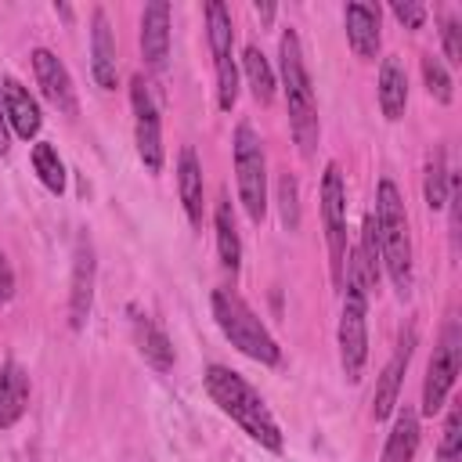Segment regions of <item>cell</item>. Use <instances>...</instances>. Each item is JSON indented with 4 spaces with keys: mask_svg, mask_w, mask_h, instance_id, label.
<instances>
[{
    "mask_svg": "<svg viewBox=\"0 0 462 462\" xmlns=\"http://www.w3.org/2000/svg\"><path fill=\"white\" fill-rule=\"evenodd\" d=\"M372 220H375V238H379V260L386 263L393 289L408 296L411 292V231H408V213H404V202L393 180H379Z\"/></svg>",
    "mask_w": 462,
    "mask_h": 462,
    "instance_id": "cell-2",
    "label": "cell"
},
{
    "mask_svg": "<svg viewBox=\"0 0 462 462\" xmlns=\"http://www.w3.org/2000/svg\"><path fill=\"white\" fill-rule=\"evenodd\" d=\"M177 188H180V202H184L188 220L199 227L202 224V166H199V155L191 148H180V159H177Z\"/></svg>",
    "mask_w": 462,
    "mask_h": 462,
    "instance_id": "cell-20",
    "label": "cell"
},
{
    "mask_svg": "<svg viewBox=\"0 0 462 462\" xmlns=\"http://www.w3.org/2000/svg\"><path fill=\"white\" fill-rule=\"evenodd\" d=\"M235 173H238V199L253 224L267 217V162L260 137L249 123H238L235 130Z\"/></svg>",
    "mask_w": 462,
    "mask_h": 462,
    "instance_id": "cell-6",
    "label": "cell"
},
{
    "mask_svg": "<svg viewBox=\"0 0 462 462\" xmlns=\"http://www.w3.org/2000/svg\"><path fill=\"white\" fill-rule=\"evenodd\" d=\"M343 22H346V40H350L354 54L365 58V61L375 58L379 54V40H383V32H379V7L354 0V4L343 7Z\"/></svg>",
    "mask_w": 462,
    "mask_h": 462,
    "instance_id": "cell-15",
    "label": "cell"
},
{
    "mask_svg": "<svg viewBox=\"0 0 462 462\" xmlns=\"http://www.w3.org/2000/svg\"><path fill=\"white\" fill-rule=\"evenodd\" d=\"M458 22L455 18H448L444 22V29H440V40H444V54H448V61L451 65H462V40H458Z\"/></svg>",
    "mask_w": 462,
    "mask_h": 462,
    "instance_id": "cell-31",
    "label": "cell"
},
{
    "mask_svg": "<svg viewBox=\"0 0 462 462\" xmlns=\"http://www.w3.org/2000/svg\"><path fill=\"white\" fill-rule=\"evenodd\" d=\"M321 220H325L332 282L343 285V271H346V188H343V173L336 162H328L325 177H321Z\"/></svg>",
    "mask_w": 462,
    "mask_h": 462,
    "instance_id": "cell-9",
    "label": "cell"
},
{
    "mask_svg": "<svg viewBox=\"0 0 462 462\" xmlns=\"http://www.w3.org/2000/svg\"><path fill=\"white\" fill-rule=\"evenodd\" d=\"M458 426H462V411L458 408H451L448 411V422H444V440H440V462H458L462 458V448H458V440H462V433H458Z\"/></svg>",
    "mask_w": 462,
    "mask_h": 462,
    "instance_id": "cell-29",
    "label": "cell"
},
{
    "mask_svg": "<svg viewBox=\"0 0 462 462\" xmlns=\"http://www.w3.org/2000/svg\"><path fill=\"white\" fill-rule=\"evenodd\" d=\"M206 29H209V51L217 65V105L224 112L235 108L238 101V69H235V25L231 11L220 0L206 4Z\"/></svg>",
    "mask_w": 462,
    "mask_h": 462,
    "instance_id": "cell-7",
    "label": "cell"
},
{
    "mask_svg": "<svg viewBox=\"0 0 462 462\" xmlns=\"http://www.w3.org/2000/svg\"><path fill=\"white\" fill-rule=\"evenodd\" d=\"M213 224H217V249H220V263L224 271H238L242 263V242H238V227H235V213H231V202L227 195H220L217 202V213H213Z\"/></svg>",
    "mask_w": 462,
    "mask_h": 462,
    "instance_id": "cell-23",
    "label": "cell"
},
{
    "mask_svg": "<svg viewBox=\"0 0 462 462\" xmlns=\"http://www.w3.org/2000/svg\"><path fill=\"white\" fill-rule=\"evenodd\" d=\"M422 191H426V206L430 209H440L448 202V162H444V148H433L430 162H426V180H422Z\"/></svg>",
    "mask_w": 462,
    "mask_h": 462,
    "instance_id": "cell-26",
    "label": "cell"
},
{
    "mask_svg": "<svg viewBox=\"0 0 462 462\" xmlns=\"http://www.w3.org/2000/svg\"><path fill=\"white\" fill-rule=\"evenodd\" d=\"M32 72H36V83H40L43 97H47L58 112H65V116H76V112H79L72 76H69V69L61 65V58H58L54 51L36 47V51H32Z\"/></svg>",
    "mask_w": 462,
    "mask_h": 462,
    "instance_id": "cell-11",
    "label": "cell"
},
{
    "mask_svg": "<svg viewBox=\"0 0 462 462\" xmlns=\"http://www.w3.org/2000/svg\"><path fill=\"white\" fill-rule=\"evenodd\" d=\"M390 11H393V18L404 22L408 29H419L422 18H426V7H422V4H411V0H393Z\"/></svg>",
    "mask_w": 462,
    "mask_h": 462,
    "instance_id": "cell-30",
    "label": "cell"
},
{
    "mask_svg": "<svg viewBox=\"0 0 462 462\" xmlns=\"http://www.w3.org/2000/svg\"><path fill=\"white\" fill-rule=\"evenodd\" d=\"M90 69L101 90L116 87V36L108 25V14L97 7L94 11V29H90Z\"/></svg>",
    "mask_w": 462,
    "mask_h": 462,
    "instance_id": "cell-18",
    "label": "cell"
},
{
    "mask_svg": "<svg viewBox=\"0 0 462 462\" xmlns=\"http://www.w3.org/2000/svg\"><path fill=\"white\" fill-rule=\"evenodd\" d=\"M278 209H282L285 231H296L300 227V184H296L292 173L278 177Z\"/></svg>",
    "mask_w": 462,
    "mask_h": 462,
    "instance_id": "cell-28",
    "label": "cell"
},
{
    "mask_svg": "<svg viewBox=\"0 0 462 462\" xmlns=\"http://www.w3.org/2000/svg\"><path fill=\"white\" fill-rule=\"evenodd\" d=\"M253 11H256L263 22H271V18H274V4H253Z\"/></svg>",
    "mask_w": 462,
    "mask_h": 462,
    "instance_id": "cell-34",
    "label": "cell"
},
{
    "mask_svg": "<svg viewBox=\"0 0 462 462\" xmlns=\"http://www.w3.org/2000/svg\"><path fill=\"white\" fill-rule=\"evenodd\" d=\"M11 148V126H7V112H4V94H0V155Z\"/></svg>",
    "mask_w": 462,
    "mask_h": 462,
    "instance_id": "cell-33",
    "label": "cell"
},
{
    "mask_svg": "<svg viewBox=\"0 0 462 462\" xmlns=\"http://www.w3.org/2000/svg\"><path fill=\"white\" fill-rule=\"evenodd\" d=\"M411 354H415V328H408V332L401 336L393 357L386 361V368H383V375H379V383H375V393H372V415H375V419H386V415L397 408L401 379H404V372H408Z\"/></svg>",
    "mask_w": 462,
    "mask_h": 462,
    "instance_id": "cell-13",
    "label": "cell"
},
{
    "mask_svg": "<svg viewBox=\"0 0 462 462\" xmlns=\"http://www.w3.org/2000/svg\"><path fill=\"white\" fill-rule=\"evenodd\" d=\"M0 94H4V112H7V126L18 137H36L40 134V105L36 97L18 83V79H0Z\"/></svg>",
    "mask_w": 462,
    "mask_h": 462,
    "instance_id": "cell-16",
    "label": "cell"
},
{
    "mask_svg": "<svg viewBox=\"0 0 462 462\" xmlns=\"http://www.w3.org/2000/svg\"><path fill=\"white\" fill-rule=\"evenodd\" d=\"M94 245L87 235L76 238V256H72V289H69V325L83 328L90 318V303H94Z\"/></svg>",
    "mask_w": 462,
    "mask_h": 462,
    "instance_id": "cell-12",
    "label": "cell"
},
{
    "mask_svg": "<svg viewBox=\"0 0 462 462\" xmlns=\"http://www.w3.org/2000/svg\"><path fill=\"white\" fill-rule=\"evenodd\" d=\"M343 314H339V361H343V375L350 383L361 379L365 357H368V285L361 282L357 271H343Z\"/></svg>",
    "mask_w": 462,
    "mask_h": 462,
    "instance_id": "cell-5",
    "label": "cell"
},
{
    "mask_svg": "<svg viewBox=\"0 0 462 462\" xmlns=\"http://www.w3.org/2000/svg\"><path fill=\"white\" fill-rule=\"evenodd\" d=\"M202 379H206V390L220 404L224 415H231L256 444H263L271 451H282V430H278L271 408L263 404V397L238 372H231L227 365H209Z\"/></svg>",
    "mask_w": 462,
    "mask_h": 462,
    "instance_id": "cell-1",
    "label": "cell"
},
{
    "mask_svg": "<svg viewBox=\"0 0 462 462\" xmlns=\"http://www.w3.org/2000/svg\"><path fill=\"white\" fill-rule=\"evenodd\" d=\"M404 105H408V76H404L397 58H383V69H379V108L393 123V119L404 116Z\"/></svg>",
    "mask_w": 462,
    "mask_h": 462,
    "instance_id": "cell-21",
    "label": "cell"
},
{
    "mask_svg": "<svg viewBox=\"0 0 462 462\" xmlns=\"http://www.w3.org/2000/svg\"><path fill=\"white\" fill-rule=\"evenodd\" d=\"M278 58H282V83H285V101H289V126H292V137H296L300 152L310 159L321 130H318L314 87H310V72H307V61H303V47H300L296 29H285L282 32Z\"/></svg>",
    "mask_w": 462,
    "mask_h": 462,
    "instance_id": "cell-3",
    "label": "cell"
},
{
    "mask_svg": "<svg viewBox=\"0 0 462 462\" xmlns=\"http://www.w3.org/2000/svg\"><path fill=\"white\" fill-rule=\"evenodd\" d=\"M141 51H144V65L152 72L166 69V58H170V4L166 0L144 4V14H141Z\"/></svg>",
    "mask_w": 462,
    "mask_h": 462,
    "instance_id": "cell-14",
    "label": "cell"
},
{
    "mask_svg": "<svg viewBox=\"0 0 462 462\" xmlns=\"http://www.w3.org/2000/svg\"><path fill=\"white\" fill-rule=\"evenodd\" d=\"M29 408V375L18 361H4L0 368V430H11Z\"/></svg>",
    "mask_w": 462,
    "mask_h": 462,
    "instance_id": "cell-19",
    "label": "cell"
},
{
    "mask_svg": "<svg viewBox=\"0 0 462 462\" xmlns=\"http://www.w3.org/2000/svg\"><path fill=\"white\" fill-rule=\"evenodd\" d=\"M54 11H58L61 18H72V7H65V4H54Z\"/></svg>",
    "mask_w": 462,
    "mask_h": 462,
    "instance_id": "cell-35",
    "label": "cell"
},
{
    "mask_svg": "<svg viewBox=\"0 0 462 462\" xmlns=\"http://www.w3.org/2000/svg\"><path fill=\"white\" fill-rule=\"evenodd\" d=\"M11 296H14V271H11V263L0 249V303H7Z\"/></svg>",
    "mask_w": 462,
    "mask_h": 462,
    "instance_id": "cell-32",
    "label": "cell"
},
{
    "mask_svg": "<svg viewBox=\"0 0 462 462\" xmlns=\"http://www.w3.org/2000/svg\"><path fill=\"white\" fill-rule=\"evenodd\" d=\"M130 105H134V137H137V155L148 173L162 170V130H159V108L155 97L144 83V76L130 79Z\"/></svg>",
    "mask_w": 462,
    "mask_h": 462,
    "instance_id": "cell-10",
    "label": "cell"
},
{
    "mask_svg": "<svg viewBox=\"0 0 462 462\" xmlns=\"http://www.w3.org/2000/svg\"><path fill=\"white\" fill-rule=\"evenodd\" d=\"M458 361H462V325L451 318L433 346V357L426 365V383H422V415H437L455 386L458 375Z\"/></svg>",
    "mask_w": 462,
    "mask_h": 462,
    "instance_id": "cell-8",
    "label": "cell"
},
{
    "mask_svg": "<svg viewBox=\"0 0 462 462\" xmlns=\"http://www.w3.org/2000/svg\"><path fill=\"white\" fill-rule=\"evenodd\" d=\"M242 65H245V79H249V90H253L256 105H271V101H274V72H271L263 51H260L256 43L245 47Z\"/></svg>",
    "mask_w": 462,
    "mask_h": 462,
    "instance_id": "cell-24",
    "label": "cell"
},
{
    "mask_svg": "<svg viewBox=\"0 0 462 462\" xmlns=\"http://www.w3.org/2000/svg\"><path fill=\"white\" fill-rule=\"evenodd\" d=\"M130 325H134V339H137L141 357H144L152 368L170 372V368H173V343H170V336H166L144 310H137V307H130Z\"/></svg>",
    "mask_w": 462,
    "mask_h": 462,
    "instance_id": "cell-17",
    "label": "cell"
},
{
    "mask_svg": "<svg viewBox=\"0 0 462 462\" xmlns=\"http://www.w3.org/2000/svg\"><path fill=\"white\" fill-rule=\"evenodd\" d=\"M213 318H217L220 332L231 339V346H238L245 357H253L260 365H278L282 361V346L274 343V336L263 328V321L253 314V307L238 292L217 289L213 292Z\"/></svg>",
    "mask_w": 462,
    "mask_h": 462,
    "instance_id": "cell-4",
    "label": "cell"
},
{
    "mask_svg": "<svg viewBox=\"0 0 462 462\" xmlns=\"http://www.w3.org/2000/svg\"><path fill=\"white\" fill-rule=\"evenodd\" d=\"M32 170H36V177L43 180V188H47V191H54V195H61V191H65V166H61V159H58V148H54V144L40 141V144L32 148Z\"/></svg>",
    "mask_w": 462,
    "mask_h": 462,
    "instance_id": "cell-25",
    "label": "cell"
},
{
    "mask_svg": "<svg viewBox=\"0 0 462 462\" xmlns=\"http://www.w3.org/2000/svg\"><path fill=\"white\" fill-rule=\"evenodd\" d=\"M422 79H426V90H430V97H433V101L448 105V101L455 97L451 72L444 69V61H440V58H433V54H426V58H422Z\"/></svg>",
    "mask_w": 462,
    "mask_h": 462,
    "instance_id": "cell-27",
    "label": "cell"
},
{
    "mask_svg": "<svg viewBox=\"0 0 462 462\" xmlns=\"http://www.w3.org/2000/svg\"><path fill=\"white\" fill-rule=\"evenodd\" d=\"M415 451H419V415L411 408H401L386 437L383 462H415Z\"/></svg>",
    "mask_w": 462,
    "mask_h": 462,
    "instance_id": "cell-22",
    "label": "cell"
}]
</instances>
